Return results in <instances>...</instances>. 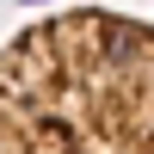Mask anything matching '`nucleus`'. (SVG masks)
Returning a JSON list of instances; mask_svg holds the SVG:
<instances>
[{"label": "nucleus", "instance_id": "obj_1", "mask_svg": "<svg viewBox=\"0 0 154 154\" xmlns=\"http://www.w3.org/2000/svg\"><path fill=\"white\" fill-rule=\"evenodd\" d=\"M0 154H154V25L80 6L19 31L0 49Z\"/></svg>", "mask_w": 154, "mask_h": 154}]
</instances>
